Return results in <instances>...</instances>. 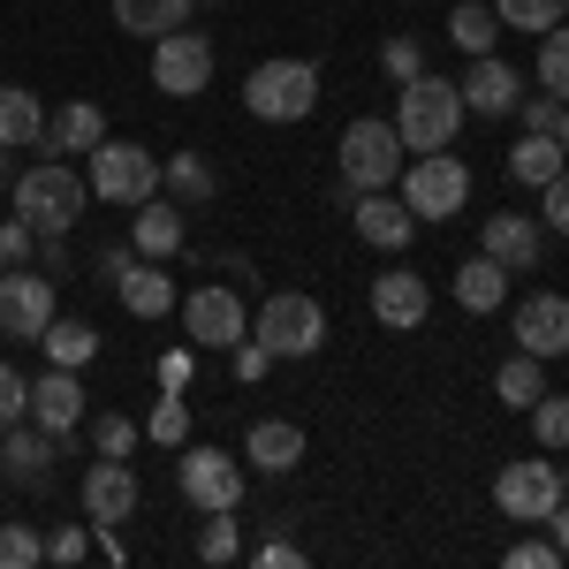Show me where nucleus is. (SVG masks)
Instances as JSON below:
<instances>
[{"mask_svg":"<svg viewBox=\"0 0 569 569\" xmlns=\"http://www.w3.org/2000/svg\"><path fill=\"white\" fill-rule=\"evenodd\" d=\"M91 448H99V456H122V463H130V448H137V426L122 418V410H107V418L91 426Z\"/></svg>","mask_w":569,"mask_h":569,"instance_id":"obj_40","label":"nucleus"},{"mask_svg":"<svg viewBox=\"0 0 569 569\" xmlns=\"http://www.w3.org/2000/svg\"><path fill=\"white\" fill-rule=\"evenodd\" d=\"M99 266H107V289L122 297V311H137V319H168V311H176V281H168V266L137 259V243H114Z\"/></svg>","mask_w":569,"mask_h":569,"instance_id":"obj_9","label":"nucleus"},{"mask_svg":"<svg viewBox=\"0 0 569 569\" xmlns=\"http://www.w3.org/2000/svg\"><path fill=\"white\" fill-rule=\"evenodd\" d=\"M8 190H16V220H31V236H69L91 206V182L69 160H39V168H23Z\"/></svg>","mask_w":569,"mask_h":569,"instance_id":"obj_1","label":"nucleus"},{"mask_svg":"<svg viewBox=\"0 0 569 569\" xmlns=\"http://www.w3.org/2000/svg\"><path fill=\"white\" fill-rule=\"evenodd\" d=\"M350 220H357V236H365L372 251H402V243L418 236V213H410L402 198H388V190H357Z\"/></svg>","mask_w":569,"mask_h":569,"instance_id":"obj_18","label":"nucleus"},{"mask_svg":"<svg viewBox=\"0 0 569 569\" xmlns=\"http://www.w3.org/2000/svg\"><path fill=\"white\" fill-rule=\"evenodd\" d=\"M562 168H569V152H562L555 130H525L517 144H509V182H525V190H547Z\"/></svg>","mask_w":569,"mask_h":569,"instance_id":"obj_24","label":"nucleus"},{"mask_svg":"<svg viewBox=\"0 0 569 569\" xmlns=\"http://www.w3.org/2000/svg\"><path fill=\"white\" fill-rule=\"evenodd\" d=\"M463 114H517V99H525V77L501 61V53H471V69H463Z\"/></svg>","mask_w":569,"mask_h":569,"instance_id":"obj_16","label":"nucleus"},{"mask_svg":"<svg viewBox=\"0 0 569 569\" xmlns=\"http://www.w3.org/2000/svg\"><path fill=\"white\" fill-rule=\"evenodd\" d=\"M456 305L471 311V319H493V311L509 305V266L486 259V251H471V259L456 266Z\"/></svg>","mask_w":569,"mask_h":569,"instance_id":"obj_23","label":"nucleus"},{"mask_svg":"<svg viewBox=\"0 0 569 569\" xmlns=\"http://www.w3.org/2000/svg\"><path fill=\"white\" fill-rule=\"evenodd\" d=\"M190 372H198V357H190V350H168V357H160V388H190Z\"/></svg>","mask_w":569,"mask_h":569,"instance_id":"obj_49","label":"nucleus"},{"mask_svg":"<svg viewBox=\"0 0 569 569\" xmlns=\"http://www.w3.org/2000/svg\"><path fill=\"white\" fill-rule=\"evenodd\" d=\"M251 335H259L273 357H319V342H327V311H319V297H305V289H281V297L259 305Z\"/></svg>","mask_w":569,"mask_h":569,"instance_id":"obj_6","label":"nucleus"},{"mask_svg":"<svg viewBox=\"0 0 569 569\" xmlns=\"http://www.w3.org/2000/svg\"><path fill=\"white\" fill-rule=\"evenodd\" d=\"M144 433L160 440V448H182V440H190V402H182L176 388H160V410H152V426H144Z\"/></svg>","mask_w":569,"mask_h":569,"instance_id":"obj_37","label":"nucleus"},{"mask_svg":"<svg viewBox=\"0 0 569 569\" xmlns=\"http://www.w3.org/2000/svg\"><path fill=\"white\" fill-rule=\"evenodd\" d=\"M562 16H569V0H562Z\"/></svg>","mask_w":569,"mask_h":569,"instance_id":"obj_54","label":"nucleus"},{"mask_svg":"<svg viewBox=\"0 0 569 569\" xmlns=\"http://www.w3.org/2000/svg\"><path fill=\"white\" fill-rule=\"evenodd\" d=\"M228 357H236V388H251V380H266V365H273V350H266L259 335H243V342H236Z\"/></svg>","mask_w":569,"mask_h":569,"instance_id":"obj_44","label":"nucleus"},{"mask_svg":"<svg viewBox=\"0 0 569 569\" xmlns=\"http://www.w3.org/2000/svg\"><path fill=\"white\" fill-rule=\"evenodd\" d=\"M182 501L190 509H243V463L228 448H190L182 456Z\"/></svg>","mask_w":569,"mask_h":569,"instance_id":"obj_12","label":"nucleus"},{"mask_svg":"<svg viewBox=\"0 0 569 569\" xmlns=\"http://www.w3.org/2000/svg\"><path fill=\"white\" fill-rule=\"evenodd\" d=\"M236 555H243L236 509H206V531H198V562H236Z\"/></svg>","mask_w":569,"mask_h":569,"instance_id":"obj_33","label":"nucleus"},{"mask_svg":"<svg viewBox=\"0 0 569 569\" xmlns=\"http://www.w3.org/2000/svg\"><path fill=\"white\" fill-rule=\"evenodd\" d=\"M130 509H137V471L122 456H99L84 471V517L91 525H130Z\"/></svg>","mask_w":569,"mask_h":569,"instance_id":"obj_17","label":"nucleus"},{"mask_svg":"<svg viewBox=\"0 0 569 569\" xmlns=\"http://www.w3.org/2000/svg\"><path fill=\"white\" fill-rule=\"evenodd\" d=\"M190 8L198 0H114V23L130 31V39H168L190 23Z\"/></svg>","mask_w":569,"mask_h":569,"instance_id":"obj_27","label":"nucleus"},{"mask_svg":"<svg viewBox=\"0 0 569 569\" xmlns=\"http://www.w3.org/2000/svg\"><path fill=\"white\" fill-rule=\"evenodd\" d=\"M493 395H501L509 410H531V402L547 395V357H525V350H517L501 372H493Z\"/></svg>","mask_w":569,"mask_h":569,"instance_id":"obj_29","label":"nucleus"},{"mask_svg":"<svg viewBox=\"0 0 569 569\" xmlns=\"http://www.w3.org/2000/svg\"><path fill=\"white\" fill-rule=\"evenodd\" d=\"M525 418H531V433H539V448H569V395H539Z\"/></svg>","mask_w":569,"mask_h":569,"instance_id":"obj_36","label":"nucleus"},{"mask_svg":"<svg viewBox=\"0 0 569 569\" xmlns=\"http://www.w3.org/2000/svg\"><path fill=\"white\" fill-rule=\"evenodd\" d=\"M243 463L266 471V479L297 471V463H305V426H289V418H259V426L243 433Z\"/></svg>","mask_w":569,"mask_h":569,"instance_id":"obj_22","label":"nucleus"},{"mask_svg":"<svg viewBox=\"0 0 569 569\" xmlns=\"http://www.w3.org/2000/svg\"><path fill=\"white\" fill-rule=\"evenodd\" d=\"M562 486H569V463H562Z\"/></svg>","mask_w":569,"mask_h":569,"instance_id":"obj_53","label":"nucleus"},{"mask_svg":"<svg viewBox=\"0 0 569 569\" xmlns=\"http://www.w3.org/2000/svg\"><path fill=\"white\" fill-rule=\"evenodd\" d=\"M84 380L69 372V365H46V380H31V426H46L53 440H69L84 426Z\"/></svg>","mask_w":569,"mask_h":569,"instance_id":"obj_14","label":"nucleus"},{"mask_svg":"<svg viewBox=\"0 0 569 569\" xmlns=\"http://www.w3.org/2000/svg\"><path fill=\"white\" fill-rule=\"evenodd\" d=\"M91 160V198H107V206H144V198H160V160L130 144V137H99L84 152Z\"/></svg>","mask_w":569,"mask_h":569,"instance_id":"obj_3","label":"nucleus"},{"mask_svg":"<svg viewBox=\"0 0 569 569\" xmlns=\"http://www.w3.org/2000/svg\"><path fill=\"white\" fill-rule=\"evenodd\" d=\"M547 531H555V547H562V562H569V493L555 501V517H547Z\"/></svg>","mask_w":569,"mask_h":569,"instance_id":"obj_50","label":"nucleus"},{"mask_svg":"<svg viewBox=\"0 0 569 569\" xmlns=\"http://www.w3.org/2000/svg\"><path fill=\"white\" fill-rule=\"evenodd\" d=\"M479 251H486V259H501L509 273H525V266L547 259V228H539V220H525V213H486Z\"/></svg>","mask_w":569,"mask_h":569,"instance_id":"obj_19","label":"nucleus"},{"mask_svg":"<svg viewBox=\"0 0 569 569\" xmlns=\"http://www.w3.org/2000/svg\"><path fill=\"white\" fill-rule=\"evenodd\" d=\"M243 107L259 122H305L311 107H319V69L311 61H259L243 77Z\"/></svg>","mask_w":569,"mask_h":569,"instance_id":"obj_5","label":"nucleus"},{"mask_svg":"<svg viewBox=\"0 0 569 569\" xmlns=\"http://www.w3.org/2000/svg\"><path fill=\"white\" fill-rule=\"evenodd\" d=\"M380 61H388V77H395V84L426 77V53H418V39H388V46H380Z\"/></svg>","mask_w":569,"mask_h":569,"instance_id":"obj_43","label":"nucleus"},{"mask_svg":"<svg viewBox=\"0 0 569 569\" xmlns=\"http://www.w3.org/2000/svg\"><path fill=\"white\" fill-rule=\"evenodd\" d=\"M23 418H31V380H23L16 365H0V433L23 426Z\"/></svg>","mask_w":569,"mask_h":569,"instance_id":"obj_39","label":"nucleus"},{"mask_svg":"<svg viewBox=\"0 0 569 569\" xmlns=\"http://www.w3.org/2000/svg\"><path fill=\"white\" fill-rule=\"evenodd\" d=\"M426 311H433V289H426V273H410V266H388V273L372 281V319H380V327L410 335V327H426Z\"/></svg>","mask_w":569,"mask_h":569,"instance_id":"obj_15","label":"nucleus"},{"mask_svg":"<svg viewBox=\"0 0 569 569\" xmlns=\"http://www.w3.org/2000/svg\"><path fill=\"white\" fill-rule=\"evenodd\" d=\"M91 555V531L84 525H53L46 531V562H84Z\"/></svg>","mask_w":569,"mask_h":569,"instance_id":"obj_42","label":"nucleus"},{"mask_svg":"<svg viewBox=\"0 0 569 569\" xmlns=\"http://www.w3.org/2000/svg\"><path fill=\"white\" fill-rule=\"evenodd\" d=\"M46 137V107L31 84H0V144L16 152V144H39Z\"/></svg>","mask_w":569,"mask_h":569,"instance_id":"obj_28","label":"nucleus"},{"mask_svg":"<svg viewBox=\"0 0 569 569\" xmlns=\"http://www.w3.org/2000/svg\"><path fill=\"white\" fill-rule=\"evenodd\" d=\"M493 16H501V31H555L562 23V0H493Z\"/></svg>","mask_w":569,"mask_h":569,"instance_id":"obj_34","label":"nucleus"},{"mask_svg":"<svg viewBox=\"0 0 569 569\" xmlns=\"http://www.w3.org/2000/svg\"><path fill=\"white\" fill-rule=\"evenodd\" d=\"M39 342H46V357H53V365H69V372H84L91 357H99V335H91V327H77V319H53Z\"/></svg>","mask_w":569,"mask_h":569,"instance_id":"obj_32","label":"nucleus"},{"mask_svg":"<svg viewBox=\"0 0 569 569\" xmlns=\"http://www.w3.org/2000/svg\"><path fill=\"white\" fill-rule=\"evenodd\" d=\"M517 114H525V130H555V122H562V99H555V91H525Z\"/></svg>","mask_w":569,"mask_h":569,"instance_id":"obj_46","label":"nucleus"},{"mask_svg":"<svg viewBox=\"0 0 569 569\" xmlns=\"http://www.w3.org/2000/svg\"><path fill=\"white\" fill-rule=\"evenodd\" d=\"M562 493H569L562 463H547V456H517V463H501V479H493V509L517 517V525H547Z\"/></svg>","mask_w":569,"mask_h":569,"instance_id":"obj_7","label":"nucleus"},{"mask_svg":"<svg viewBox=\"0 0 569 569\" xmlns=\"http://www.w3.org/2000/svg\"><path fill=\"white\" fill-rule=\"evenodd\" d=\"M402 206L418 220H456L471 206V168L456 160V152H418V160H402Z\"/></svg>","mask_w":569,"mask_h":569,"instance_id":"obj_4","label":"nucleus"},{"mask_svg":"<svg viewBox=\"0 0 569 569\" xmlns=\"http://www.w3.org/2000/svg\"><path fill=\"white\" fill-rule=\"evenodd\" d=\"M539 84L555 91V99H569V23L539 31Z\"/></svg>","mask_w":569,"mask_h":569,"instance_id":"obj_35","label":"nucleus"},{"mask_svg":"<svg viewBox=\"0 0 569 569\" xmlns=\"http://www.w3.org/2000/svg\"><path fill=\"white\" fill-rule=\"evenodd\" d=\"M251 562H259V569H305V547H289V539H266Z\"/></svg>","mask_w":569,"mask_h":569,"instance_id":"obj_48","label":"nucleus"},{"mask_svg":"<svg viewBox=\"0 0 569 569\" xmlns=\"http://www.w3.org/2000/svg\"><path fill=\"white\" fill-rule=\"evenodd\" d=\"M555 137H562V152H569V99H562V122H555Z\"/></svg>","mask_w":569,"mask_h":569,"instance_id":"obj_51","label":"nucleus"},{"mask_svg":"<svg viewBox=\"0 0 569 569\" xmlns=\"http://www.w3.org/2000/svg\"><path fill=\"white\" fill-rule=\"evenodd\" d=\"M99 137H107V114H99L91 99H69V107H53V114H46L39 152H46V160H77V152H91Z\"/></svg>","mask_w":569,"mask_h":569,"instance_id":"obj_21","label":"nucleus"},{"mask_svg":"<svg viewBox=\"0 0 569 569\" xmlns=\"http://www.w3.org/2000/svg\"><path fill=\"white\" fill-rule=\"evenodd\" d=\"M517 350L525 357H569V297H525L517 305Z\"/></svg>","mask_w":569,"mask_h":569,"instance_id":"obj_20","label":"nucleus"},{"mask_svg":"<svg viewBox=\"0 0 569 569\" xmlns=\"http://www.w3.org/2000/svg\"><path fill=\"white\" fill-rule=\"evenodd\" d=\"M0 182H16V176H8V144H0Z\"/></svg>","mask_w":569,"mask_h":569,"instance_id":"obj_52","label":"nucleus"},{"mask_svg":"<svg viewBox=\"0 0 569 569\" xmlns=\"http://www.w3.org/2000/svg\"><path fill=\"white\" fill-rule=\"evenodd\" d=\"M501 562L509 569H562V547H555V539H517Z\"/></svg>","mask_w":569,"mask_h":569,"instance_id":"obj_45","label":"nucleus"},{"mask_svg":"<svg viewBox=\"0 0 569 569\" xmlns=\"http://www.w3.org/2000/svg\"><path fill=\"white\" fill-rule=\"evenodd\" d=\"M31 251H39V236H31V220H0V273H8V266H23L31 259Z\"/></svg>","mask_w":569,"mask_h":569,"instance_id":"obj_41","label":"nucleus"},{"mask_svg":"<svg viewBox=\"0 0 569 569\" xmlns=\"http://www.w3.org/2000/svg\"><path fill=\"white\" fill-rule=\"evenodd\" d=\"M46 327H53V281L31 273V266H8V273H0V335L39 342Z\"/></svg>","mask_w":569,"mask_h":569,"instance_id":"obj_11","label":"nucleus"},{"mask_svg":"<svg viewBox=\"0 0 569 569\" xmlns=\"http://www.w3.org/2000/svg\"><path fill=\"white\" fill-rule=\"evenodd\" d=\"M53 448H61V440L46 433V426H8V433H0V471L46 479V471H53Z\"/></svg>","mask_w":569,"mask_h":569,"instance_id":"obj_26","label":"nucleus"},{"mask_svg":"<svg viewBox=\"0 0 569 569\" xmlns=\"http://www.w3.org/2000/svg\"><path fill=\"white\" fill-rule=\"evenodd\" d=\"M46 562V539L31 525H0V569H31Z\"/></svg>","mask_w":569,"mask_h":569,"instance_id":"obj_38","label":"nucleus"},{"mask_svg":"<svg viewBox=\"0 0 569 569\" xmlns=\"http://www.w3.org/2000/svg\"><path fill=\"white\" fill-rule=\"evenodd\" d=\"M182 327H190V350H236L243 335H251V319H243V297L236 289H198L190 305H182Z\"/></svg>","mask_w":569,"mask_h":569,"instance_id":"obj_13","label":"nucleus"},{"mask_svg":"<svg viewBox=\"0 0 569 569\" xmlns=\"http://www.w3.org/2000/svg\"><path fill=\"white\" fill-rule=\"evenodd\" d=\"M160 182L176 190V206H206V198L220 190V176L206 168V160H198V152H176V160H160Z\"/></svg>","mask_w":569,"mask_h":569,"instance_id":"obj_30","label":"nucleus"},{"mask_svg":"<svg viewBox=\"0 0 569 569\" xmlns=\"http://www.w3.org/2000/svg\"><path fill=\"white\" fill-rule=\"evenodd\" d=\"M463 130V91L448 84V77H410L402 99H395V137H402V152H448Z\"/></svg>","mask_w":569,"mask_h":569,"instance_id":"obj_2","label":"nucleus"},{"mask_svg":"<svg viewBox=\"0 0 569 569\" xmlns=\"http://www.w3.org/2000/svg\"><path fill=\"white\" fill-rule=\"evenodd\" d=\"M539 198H547V228H555V236H569V168H562L555 182H547Z\"/></svg>","mask_w":569,"mask_h":569,"instance_id":"obj_47","label":"nucleus"},{"mask_svg":"<svg viewBox=\"0 0 569 569\" xmlns=\"http://www.w3.org/2000/svg\"><path fill=\"white\" fill-rule=\"evenodd\" d=\"M448 39L463 46V53H493V39H501V16H493L486 0H463V8L448 16Z\"/></svg>","mask_w":569,"mask_h":569,"instance_id":"obj_31","label":"nucleus"},{"mask_svg":"<svg viewBox=\"0 0 569 569\" xmlns=\"http://www.w3.org/2000/svg\"><path fill=\"white\" fill-rule=\"evenodd\" d=\"M130 243H137V259H176V251H182V206H160V198H144V206H137Z\"/></svg>","mask_w":569,"mask_h":569,"instance_id":"obj_25","label":"nucleus"},{"mask_svg":"<svg viewBox=\"0 0 569 569\" xmlns=\"http://www.w3.org/2000/svg\"><path fill=\"white\" fill-rule=\"evenodd\" d=\"M152 84L168 91V99H198V91L213 84V46L198 39V31L152 39Z\"/></svg>","mask_w":569,"mask_h":569,"instance_id":"obj_10","label":"nucleus"},{"mask_svg":"<svg viewBox=\"0 0 569 569\" xmlns=\"http://www.w3.org/2000/svg\"><path fill=\"white\" fill-rule=\"evenodd\" d=\"M402 137H395V122H372V114H357L350 130H342V182L350 190H388L395 176H402Z\"/></svg>","mask_w":569,"mask_h":569,"instance_id":"obj_8","label":"nucleus"}]
</instances>
